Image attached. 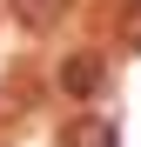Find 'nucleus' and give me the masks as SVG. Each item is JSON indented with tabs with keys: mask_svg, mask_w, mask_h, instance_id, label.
Masks as SVG:
<instances>
[{
	"mask_svg": "<svg viewBox=\"0 0 141 147\" xmlns=\"http://www.w3.org/2000/svg\"><path fill=\"white\" fill-rule=\"evenodd\" d=\"M61 147H121V127L101 120V114H81V120L61 127Z\"/></svg>",
	"mask_w": 141,
	"mask_h": 147,
	"instance_id": "nucleus-1",
	"label": "nucleus"
},
{
	"mask_svg": "<svg viewBox=\"0 0 141 147\" xmlns=\"http://www.w3.org/2000/svg\"><path fill=\"white\" fill-rule=\"evenodd\" d=\"M94 87H101V60H94V54H67V60H61V94L87 100Z\"/></svg>",
	"mask_w": 141,
	"mask_h": 147,
	"instance_id": "nucleus-2",
	"label": "nucleus"
},
{
	"mask_svg": "<svg viewBox=\"0 0 141 147\" xmlns=\"http://www.w3.org/2000/svg\"><path fill=\"white\" fill-rule=\"evenodd\" d=\"M7 7H14V20H20V27H54L67 0H7Z\"/></svg>",
	"mask_w": 141,
	"mask_h": 147,
	"instance_id": "nucleus-3",
	"label": "nucleus"
},
{
	"mask_svg": "<svg viewBox=\"0 0 141 147\" xmlns=\"http://www.w3.org/2000/svg\"><path fill=\"white\" fill-rule=\"evenodd\" d=\"M114 34H121V47H134V54H141V0H121V20H114Z\"/></svg>",
	"mask_w": 141,
	"mask_h": 147,
	"instance_id": "nucleus-4",
	"label": "nucleus"
}]
</instances>
